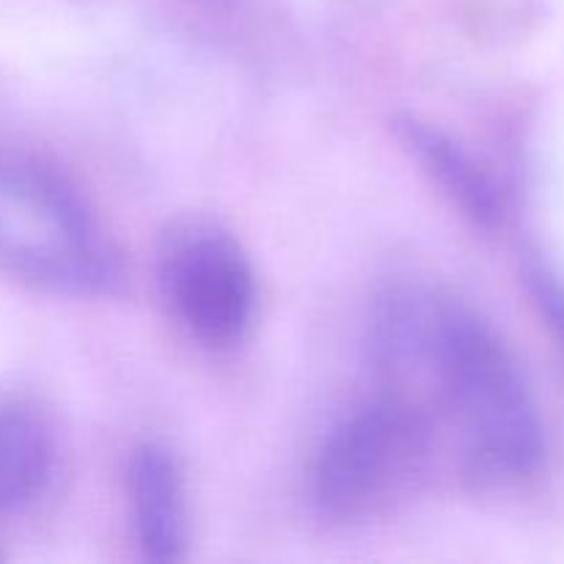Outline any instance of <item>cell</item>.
Instances as JSON below:
<instances>
[{"label": "cell", "instance_id": "obj_1", "mask_svg": "<svg viewBox=\"0 0 564 564\" xmlns=\"http://www.w3.org/2000/svg\"><path fill=\"white\" fill-rule=\"evenodd\" d=\"M372 350L386 391L446 422L463 460L490 482L543 471L549 441L521 364L471 306L427 286L389 292L375 314Z\"/></svg>", "mask_w": 564, "mask_h": 564}, {"label": "cell", "instance_id": "obj_2", "mask_svg": "<svg viewBox=\"0 0 564 564\" xmlns=\"http://www.w3.org/2000/svg\"><path fill=\"white\" fill-rule=\"evenodd\" d=\"M0 273L50 295L97 297L121 284V259L58 171L0 154Z\"/></svg>", "mask_w": 564, "mask_h": 564}, {"label": "cell", "instance_id": "obj_3", "mask_svg": "<svg viewBox=\"0 0 564 564\" xmlns=\"http://www.w3.org/2000/svg\"><path fill=\"white\" fill-rule=\"evenodd\" d=\"M435 427L413 402L383 391L347 413L323 441L312 496L330 523H364L389 510L422 477Z\"/></svg>", "mask_w": 564, "mask_h": 564}, {"label": "cell", "instance_id": "obj_4", "mask_svg": "<svg viewBox=\"0 0 564 564\" xmlns=\"http://www.w3.org/2000/svg\"><path fill=\"white\" fill-rule=\"evenodd\" d=\"M160 286L182 328L207 347H231L257 312V275L240 242L209 220H185L160 248Z\"/></svg>", "mask_w": 564, "mask_h": 564}, {"label": "cell", "instance_id": "obj_5", "mask_svg": "<svg viewBox=\"0 0 564 564\" xmlns=\"http://www.w3.org/2000/svg\"><path fill=\"white\" fill-rule=\"evenodd\" d=\"M132 523L143 556L152 562H176L191 540L185 474L174 452L163 444H141L127 468Z\"/></svg>", "mask_w": 564, "mask_h": 564}, {"label": "cell", "instance_id": "obj_6", "mask_svg": "<svg viewBox=\"0 0 564 564\" xmlns=\"http://www.w3.org/2000/svg\"><path fill=\"white\" fill-rule=\"evenodd\" d=\"M55 460L58 444L50 419L31 402L0 397V518L42 499Z\"/></svg>", "mask_w": 564, "mask_h": 564}, {"label": "cell", "instance_id": "obj_7", "mask_svg": "<svg viewBox=\"0 0 564 564\" xmlns=\"http://www.w3.org/2000/svg\"><path fill=\"white\" fill-rule=\"evenodd\" d=\"M402 143L416 154L430 176L449 193L452 202L463 209L479 226H499L505 218V191L494 180L488 169L460 147L455 138L441 132L438 127L424 121L408 119L400 121Z\"/></svg>", "mask_w": 564, "mask_h": 564}, {"label": "cell", "instance_id": "obj_8", "mask_svg": "<svg viewBox=\"0 0 564 564\" xmlns=\"http://www.w3.org/2000/svg\"><path fill=\"white\" fill-rule=\"evenodd\" d=\"M529 286H532V295L538 301L540 312H543L545 323L554 330L564 350V284L549 268L538 264V268L529 270Z\"/></svg>", "mask_w": 564, "mask_h": 564}, {"label": "cell", "instance_id": "obj_9", "mask_svg": "<svg viewBox=\"0 0 564 564\" xmlns=\"http://www.w3.org/2000/svg\"><path fill=\"white\" fill-rule=\"evenodd\" d=\"M0 556H3V554H0Z\"/></svg>", "mask_w": 564, "mask_h": 564}]
</instances>
